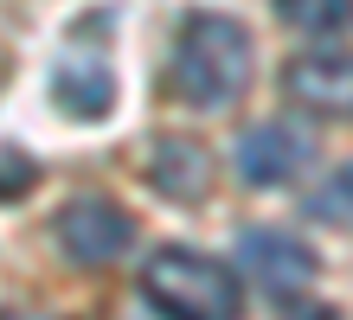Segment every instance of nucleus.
<instances>
[{
	"label": "nucleus",
	"instance_id": "1",
	"mask_svg": "<svg viewBox=\"0 0 353 320\" xmlns=\"http://www.w3.org/2000/svg\"><path fill=\"white\" fill-rule=\"evenodd\" d=\"M251 64H257V45L232 13H193L174 39L168 90L186 109H232L251 83Z\"/></svg>",
	"mask_w": 353,
	"mask_h": 320
},
{
	"label": "nucleus",
	"instance_id": "2",
	"mask_svg": "<svg viewBox=\"0 0 353 320\" xmlns=\"http://www.w3.org/2000/svg\"><path fill=\"white\" fill-rule=\"evenodd\" d=\"M141 301L161 320H238L244 314V282L205 250L168 244L141 263Z\"/></svg>",
	"mask_w": 353,
	"mask_h": 320
},
{
	"label": "nucleus",
	"instance_id": "3",
	"mask_svg": "<svg viewBox=\"0 0 353 320\" xmlns=\"http://www.w3.org/2000/svg\"><path fill=\"white\" fill-rule=\"evenodd\" d=\"M58 244H65V256H71V263H84V269L122 263L129 244H135V218L116 199L84 192V199H71L65 211H58Z\"/></svg>",
	"mask_w": 353,
	"mask_h": 320
},
{
	"label": "nucleus",
	"instance_id": "4",
	"mask_svg": "<svg viewBox=\"0 0 353 320\" xmlns=\"http://www.w3.org/2000/svg\"><path fill=\"white\" fill-rule=\"evenodd\" d=\"M238 269L251 275V282L263 295H302L308 282H315V269H321V256L308 250L296 231H276V224H257V231H244L238 237Z\"/></svg>",
	"mask_w": 353,
	"mask_h": 320
},
{
	"label": "nucleus",
	"instance_id": "5",
	"mask_svg": "<svg viewBox=\"0 0 353 320\" xmlns=\"http://www.w3.org/2000/svg\"><path fill=\"white\" fill-rule=\"evenodd\" d=\"M308 167H315V135L302 122H257L238 141V180L257 192H276L296 173H308Z\"/></svg>",
	"mask_w": 353,
	"mask_h": 320
},
{
	"label": "nucleus",
	"instance_id": "6",
	"mask_svg": "<svg viewBox=\"0 0 353 320\" xmlns=\"http://www.w3.org/2000/svg\"><path fill=\"white\" fill-rule=\"evenodd\" d=\"M283 90H289V103H302L308 116L353 122V58L347 52H302V58H289Z\"/></svg>",
	"mask_w": 353,
	"mask_h": 320
},
{
	"label": "nucleus",
	"instance_id": "7",
	"mask_svg": "<svg viewBox=\"0 0 353 320\" xmlns=\"http://www.w3.org/2000/svg\"><path fill=\"white\" fill-rule=\"evenodd\" d=\"M52 96L65 116H103L116 103V77H110V58L97 52H65L52 64Z\"/></svg>",
	"mask_w": 353,
	"mask_h": 320
},
{
	"label": "nucleus",
	"instance_id": "8",
	"mask_svg": "<svg viewBox=\"0 0 353 320\" xmlns=\"http://www.w3.org/2000/svg\"><path fill=\"white\" fill-rule=\"evenodd\" d=\"M148 180H154L161 199L193 205V199H205V186H212V160H205V147H199V141H154V154H148Z\"/></svg>",
	"mask_w": 353,
	"mask_h": 320
},
{
	"label": "nucleus",
	"instance_id": "9",
	"mask_svg": "<svg viewBox=\"0 0 353 320\" xmlns=\"http://www.w3.org/2000/svg\"><path fill=\"white\" fill-rule=\"evenodd\" d=\"M276 19L308 39H334L353 26V0H276Z\"/></svg>",
	"mask_w": 353,
	"mask_h": 320
},
{
	"label": "nucleus",
	"instance_id": "10",
	"mask_svg": "<svg viewBox=\"0 0 353 320\" xmlns=\"http://www.w3.org/2000/svg\"><path fill=\"white\" fill-rule=\"evenodd\" d=\"M308 218H321V224H353V160L341 167V173H327L315 192L302 199Z\"/></svg>",
	"mask_w": 353,
	"mask_h": 320
},
{
	"label": "nucleus",
	"instance_id": "11",
	"mask_svg": "<svg viewBox=\"0 0 353 320\" xmlns=\"http://www.w3.org/2000/svg\"><path fill=\"white\" fill-rule=\"evenodd\" d=\"M32 186H39V160H32V154H19V147H0V205L26 199Z\"/></svg>",
	"mask_w": 353,
	"mask_h": 320
},
{
	"label": "nucleus",
	"instance_id": "12",
	"mask_svg": "<svg viewBox=\"0 0 353 320\" xmlns=\"http://www.w3.org/2000/svg\"><path fill=\"white\" fill-rule=\"evenodd\" d=\"M283 320H341V314H334V308H289Z\"/></svg>",
	"mask_w": 353,
	"mask_h": 320
},
{
	"label": "nucleus",
	"instance_id": "13",
	"mask_svg": "<svg viewBox=\"0 0 353 320\" xmlns=\"http://www.w3.org/2000/svg\"><path fill=\"white\" fill-rule=\"evenodd\" d=\"M0 320H46V314H0Z\"/></svg>",
	"mask_w": 353,
	"mask_h": 320
}]
</instances>
